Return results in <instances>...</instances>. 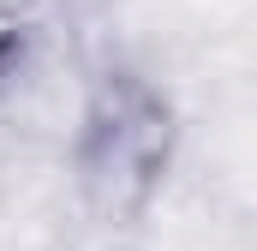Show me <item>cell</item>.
<instances>
[{"mask_svg":"<svg viewBox=\"0 0 257 251\" xmlns=\"http://www.w3.org/2000/svg\"><path fill=\"white\" fill-rule=\"evenodd\" d=\"M180 156V108L174 96L126 60H108L78 96L66 132V174L84 209L108 227L144 221L162 197Z\"/></svg>","mask_w":257,"mask_h":251,"instance_id":"cell-1","label":"cell"},{"mask_svg":"<svg viewBox=\"0 0 257 251\" xmlns=\"http://www.w3.org/2000/svg\"><path fill=\"white\" fill-rule=\"evenodd\" d=\"M36 18H30V6H18V0H0V84H12L30 54H36Z\"/></svg>","mask_w":257,"mask_h":251,"instance_id":"cell-2","label":"cell"}]
</instances>
